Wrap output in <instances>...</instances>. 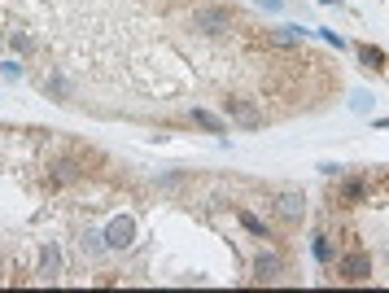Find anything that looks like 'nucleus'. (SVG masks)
<instances>
[{"instance_id": "9", "label": "nucleus", "mask_w": 389, "mask_h": 293, "mask_svg": "<svg viewBox=\"0 0 389 293\" xmlns=\"http://www.w3.org/2000/svg\"><path fill=\"white\" fill-rule=\"evenodd\" d=\"M280 271H284V258H280V254H258V258H254V280H258V285L280 280Z\"/></svg>"}, {"instance_id": "12", "label": "nucleus", "mask_w": 389, "mask_h": 293, "mask_svg": "<svg viewBox=\"0 0 389 293\" xmlns=\"http://www.w3.org/2000/svg\"><path fill=\"white\" fill-rule=\"evenodd\" d=\"M359 57H363V66H372V70H389V57L381 53V48H372V44L359 48Z\"/></svg>"}, {"instance_id": "14", "label": "nucleus", "mask_w": 389, "mask_h": 293, "mask_svg": "<svg viewBox=\"0 0 389 293\" xmlns=\"http://www.w3.org/2000/svg\"><path fill=\"white\" fill-rule=\"evenodd\" d=\"M192 119H197L201 127H210V132H219V119H215V114H206V110H197V114H192Z\"/></svg>"}, {"instance_id": "10", "label": "nucleus", "mask_w": 389, "mask_h": 293, "mask_svg": "<svg viewBox=\"0 0 389 293\" xmlns=\"http://www.w3.org/2000/svg\"><path fill=\"white\" fill-rule=\"evenodd\" d=\"M236 219L245 223V232H254V236H263V241H271V227H267L263 219H258V215H250L245 206H236Z\"/></svg>"}, {"instance_id": "8", "label": "nucleus", "mask_w": 389, "mask_h": 293, "mask_svg": "<svg viewBox=\"0 0 389 293\" xmlns=\"http://www.w3.org/2000/svg\"><path fill=\"white\" fill-rule=\"evenodd\" d=\"M275 215H280L284 223H298L306 215V197L302 193H275Z\"/></svg>"}, {"instance_id": "18", "label": "nucleus", "mask_w": 389, "mask_h": 293, "mask_svg": "<svg viewBox=\"0 0 389 293\" xmlns=\"http://www.w3.org/2000/svg\"><path fill=\"white\" fill-rule=\"evenodd\" d=\"M258 5H263V9H271V13H275V9H280V0H258Z\"/></svg>"}, {"instance_id": "13", "label": "nucleus", "mask_w": 389, "mask_h": 293, "mask_svg": "<svg viewBox=\"0 0 389 293\" xmlns=\"http://www.w3.org/2000/svg\"><path fill=\"white\" fill-rule=\"evenodd\" d=\"M44 92H48V96H66V79H61V75H48V79H44Z\"/></svg>"}, {"instance_id": "4", "label": "nucleus", "mask_w": 389, "mask_h": 293, "mask_svg": "<svg viewBox=\"0 0 389 293\" xmlns=\"http://www.w3.org/2000/svg\"><path fill=\"white\" fill-rule=\"evenodd\" d=\"M223 114H228L232 123H241V127H263V123H267L263 114L245 101V96H228V101H223Z\"/></svg>"}, {"instance_id": "2", "label": "nucleus", "mask_w": 389, "mask_h": 293, "mask_svg": "<svg viewBox=\"0 0 389 293\" xmlns=\"http://www.w3.org/2000/svg\"><path fill=\"white\" fill-rule=\"evenodd\" d=\"M337 276L350 280V285H359V280H367V276H372V258H367L363 250H350V254L337 258Z\"/></svg>"}, {"instance_id": "6", "label": "nucleus", "mask_w": 389, "mask_h": 293, "mask_svg": "<svg viewBox=\"0 0 389 293\" xmlns=\"http://www.w3.org/2000/svg\"><path fill=\"white\" fill-rule=\"evenodd\" d=\"M132 232H136L132 219H127V215H114V219L105 223V246H109V250H127V246H132Z\"/></svg>"}, {"instance_id": "19", "label": "nucleus", "mask_w": 389, "mask_h": 293, "mask_svg": "<svg viewBox=\"0 0 389 293\" xmlns=\"http://www.w3.org/2000/svg\"><path fill=\"white\" fill-rule=\"evenodd\" d=\"M319 5H333V0H319Z\"/></svg>"}, {"instance_id": "7", "label": "nucleus", "mask_w": 389, "mask_h": 293, "mask_svg": "<svg viewBox=\"0 0 389 293\" xmlns=\"http://www.w3.org/2000/svg\"><path fill=\"white\" fill-rule=\"evenodd\" d=\"M36 280H44V285H57V280H61V250H57V246H44V250H40Z\"/></svg>"}, {"instance_id": "1", "label": "nucleus", "mask_w": 389, "mask_h": 293, "mask_svg": "<svg viewBox=\"0 0 389 293\" xmlns=\"http://www.w3.org/2000/svg\"><path fill=\"white\" fill-rule=\"evenodd\" d=\"M192 27L206 31V36H223V31H232V9H223V5H197V9H192Z\"/></svg>"}, {"instance_id": "16", "label": "nucleus", "mask_w": 389, "mask_h": 293, "mask_svg": "<svg viewBox=\"0 0 389 293\" xmlns=\"http://www.w3.org/2000/svg\"><path fill=\"white\" fill-rule=\"evenodd\" d=\"M319 36H323V44H333V48H346V40L337 36V31H319Z\"/></svg>"}, {"instance_id": "3", "label": "nucleus", "mask_w": 389, "mask_h": 293, "mask_svg": "<svg viewBox=\"0 0 389 293\" xmlns=\"http://www.w3.org/2000/svg\"><path fill=\"white\" fill-rule=\"evenodd\" d=\"M84 180V167L75 158H48V184L53 188H66V184H79Z\"/></svg>"}, {"instance_id": "15", "label": "nucleus", "mask_w": 389, "mask_h": 293, "mask_svg": "<svg viewBox=\"0 0 389 293\" xmlns=\"http://www.w3.org/2000/svg\"><path fill=\"white\" fill-rule=\"evenodd\" d=\"M9 44L18 48V53H31V36H22V31H18V36H9Z\"/></svg>"}, {"instance_id": "17", "label": "nucleus", "mask_w": 389, "mask_h": 293, "mask_svg": "<svg viewBox=\"0 0 389 293\" xmlns=\"http://www.w3.org/2000/svg\"><path fill=\"white\" fill-rule=\"evenodd\" d=\"M0 75H5V79H18L22 66H18V61H5V66H0Z\"/></svg>"}, {"instance_id": "11", "label": "nucleus", "mask_w": 389, "mask_h": 293, "mask_svg": "<svg viewBox=\"0 0 389 293\" xmlns=\"http://www.w3.org/2000/svg\"><path fill=\"white\" fill-rule=\"evenodd\" d=\"M315 258H319L323 267H333V263H337V250H333V236H328V232H319V236H315Z\"/></svg>"}, {"instance_id": "5", "label": "nucleus", "mask_w": 389, "mask_h": 293, "mask_svg": "<svg viewBox=\"0 0 389 293\" xmlns=\"http://www.w3.org/2000/svg\"><path fill=\"white\" fill-rule=\"evenodd\" d=\"M372 193V175H342V184H337L333 202H363Z\"/></svg>"}]
</instances>
